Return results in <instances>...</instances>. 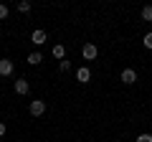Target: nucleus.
Instances as JSON below:
<instances>
[{
	"instance_id": "4",
	"label": "nucleus",
	"mask_w": 152,
	"mask_h": 142,
	"mask_svg": "<svg viewBox=\"0 0 152 142\" xmlns=\"http://www.w3.org/2000/svg\"><path fill=\"white\" fill-rule=\"evenodd\" d=\"M31 41H33L36 46H43L46 41H48V36H46V31H33V33H31Z\"/></svg>"
},
{
	"instance_id": "7",
	"label": "nucleus",
	"mask_w": 152,
	"mask_h": 142,
	"mask_svg": "<svg viewBox=\"0 0 152 142\" xmlns=\"http://www.w3.org/2000/svg\"><path fill=\"white\" fill-rule=\"evenodd\" d=\"M15 91L18 94H28V91H31V84H28L26 79H18V81H15Z\"/></svg>"
},
{
	"instance_id": "16",
	"label": "nucleus",
	"mask_w": 152,
	"mask_h": 142,
	"mask_svg": "<svg viewBox=\"0 0 152 142\" xmlns=\"http://www.w3.org/2000/svg\"><path fill=\"white\" fill-rule=\"evenodd\" d=\"M5 135V122H0V137Z\"/></svg>"
},
{
	"instance_id": "13",
	"label": "nucleus",
	"mask_w": 152,
	"mask_h": 142,
	"mask_svg": "<svg viewBox=\"0 0 152 142\" xmlns=\"http://www.w3.org/2000/svg\"><path fill=\"white\" fill-rule=\"evenodd\" d=\"M5 18H8V5L0 3V20H5Z\"/></svg>"
},
{
	"instance_id": "14",
	"label": "nucleus",
	"mask_w": 152,
	"mask_h": 142,
	"mask_svg": "<svg viewBox=\"0 0 152 142\" xmlns=\"http://www.w3.org/2000/svg\"><path fill=\"white\" fill-rule=\"evenodd\" d=\"M58 69H61V71H69V69H71V61H66V59H64V61L58 64Z\"/></svg>"
},
{
	"instance_id": "10",
	"label": "nucleus",
	"mask_w": 152,
	"mask_h": 142,
	"mask_svg": "<svg viewBox=\"0 0 152 142\" xmlns=\"http://www.w3.org/2000/svg\"><path fill=\"white\" fill-rule=\"evenodd\" d=\"M142 20H147V23L152 20V5H145V8H142Z\"/></svg>"
},
{
	"instance_id": "5",
	"label": "nucleus",
	"mask_w": 152,
	"mask_h": 142,
	"mask_svg": "<svg viewBox=\"0 0 152 142\" xmlns=\"http://www.w3.org/2000/svg\"><path fill=\"white\" fill-rule=\"evenodd\" d=\"M122 81H124V84H134L137 81V71L134 69H124V71H122Z\"/></svg>"
},
{
	"instance_id": "6",
	"label": "nucleus",
	"mask_w": 152,
	"mask_h": 142,
	"mask_svg": "<svg viewBox=\"0 0 152 142\" xmlns=\"http://www.w3.org/2000/svg\"><path fill=\"white\" fill-rule=\"evenodd\" d=\"M89 79H91V71H89L86 66H81V69L76 71V81H81V84H86Z\"/></svg>"
},
{
	"instance_id": "15",
	"label": "nucleus",
	"mask_w": 152,
	"mask_h": 142,
	"mask_svg": "<svg viewBox=\"0 0 152 142\" xmlns=\"http://www.w3.org/2000/svg\"><path fill=\"white\" fill-rule=\"evenodd\" d=\"M137 142H152V135H140V137H137Z\"/></svg>"
},
{
	"instance_id": "12",
	"label": "nucleus",
	"mask_w": 152,
	"mask_h": 142,
	"mask_svg": "<svg viewBox=\"0 0 152 142\" xmlns=\"http://www.w3.org/2000/svg\"><path fill=\"white\" fill-rule=\"evenodd\" d=\"M142 43H145V48H152V33H145V38H142Z\"/></svg>"
},
{
	"instance_id": "8",
	"label": "nucleus",
	"mask_w": 152,
	"mask_h": 142,
	"mask_svg": "<svg viewBox=\"0 0 152 142\" xmlns=\"http://www.w3.org/2000/svg\"><path fill=\"white\" fill-rule=\"evenodd\" d=\"M51 53H53V56H56V59H61V61H64V59H66V48H64V46H61V43H56V46H53V48H51Z\"/></svg>"
},
{
	"instance_id": "1",
	"label": "nucleus",
	"mask_w": 152,
	"mask_h": 142,
	"mask_svg": "<svg viewBox=\"0 0 152 142\" xmlns=\"http://www.w3.org/2000/svg\"><path fill=\"white\" fill-rule=\"evenodd\" d=\"M46 112V102L43 99H36V102H31V114L33 117H41Z\"/></svg>"
},
{
	"instance_id": "2",
	"label": "nucleus",
	"mask_w": 152,
	"mask_h": 142,
	"mask_svg": "<svg viewBox=\"0 0 152 142\" xmlns=\"http://www.w3.org/2000/svg\"><path fill=\"white\" fill-rule=\"evenodd\" d=\"M13 69H15V66H13L10 59H0V76H10Z\"/></svg>"
},
{
	"instance_id": "3",
	"label": "nucleus",
	"mask_w": 152,
	"mask_h": 142,
	"mask_svg": "<svg viewBox=\"0 0 152 142\" xmlns=\"http://www.w3.org/2000/svg\"><path fill=\"white\" fill-rule=\"evenodd\" d=\"M96 53H99V51H96V46H94V43H86V46L81 48V56H84L86 61H94V59H96Z\"/></svg>"
},
{
	"instance_id": "11",
	"label": "nucleus",
	"mask_w": 152,
	"mask_h": 142,
	"mask_svg": "<svg viewBox=\"0 0 152 142\" xmlns=\"http://www.w3.org/2000/svg\"><path fill=\"white\" fill-rule=\"evenodd\" d=\"M18 10H20V13H28V10H31V3H28V0H20V3H18Z\"/></svg>"
},
{
	"instance_id": "9",
	"label": "nucleus",
	"mask_w": 152,
	"mask_h": 142,
	"mask_svg": "<svg viewBox=\"0 0 152 142\" xmlns=\"http://www.w3.org/2000/svg\"><path fill=\"white\" fill-rule=\"evenodd\" d=\"M41 61H43V56L38 53V51H33V53H28V64H31V66H38Z\"/></svg>"
}]
</instances>
